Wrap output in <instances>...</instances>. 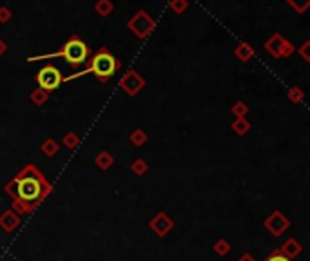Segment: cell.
<instances>
[{
  "label": "cell",
  "instance_id": "cell-1",
  "mask_svg": "<svg viewBox=\"0 0 310 261\" xmlns=\"http://www.w3.org/2000/svg\"><path fill=\"white\" fill-rule=\"evenodd\" d=\"M5 191L15 198L16 203H24L27 205L26 209H31L37 207L38 202L51 191V187L44 180V176L40 174L37 167L29 165L22 172H18L15 180L5 187Z\"/></svg>",
  "mask_w": 310,
  "mask_h": 261
},
{
  "label": "cell",
  "instance_id": "cell-2",
  "mask_svg": "<svg viewBox=\"0 0 310 261\" xmlns=\"http://www.w3.org/2000/svg\"><path fill=\"white\" fill-rule=\"evenodd\" d=\"M118 69H120V62L105 48L98 49L95 56L89 60V73H93L100 82L111 80Z\"/></svg>",
  "mask_w": 310,
  "mask_h": 261
},
{
  "label": "cell",
  "instance_id": "cell-3",
  "mask_svg": "<svg viewBox=\"0 0 310 261\" xmlns=\"http://www.w3.org/2000/svg\"><path fill=\"white\" fill-rule=\"evenodd\" d=\"M63 58L67 60L69 65H73V67H78L85 62V60L89 58V48H87V44L78 37H71L67 42L63 44L62 51H60Z\"/></svg>",
  "mask_w": 310,
  "mask_h": 261
},
{
  "label": "cell",
  "instance_id": "cell-4",
  "mask_svg": "<svg viewBox=\"0 0 310 261\" xmlns=\"http://www.w3.org/2000/svg\"><path fill=\"white\" fill-rule=\"evenodd\" d=\"M62 80H63L62 73H60L55 65H46V67H42V69L38 71V75H37L38 86L42 87L44 91L57 89V87H60Z\"/></svg>",
  "mask_w": 310,
  "mask_h": 261
},
{
  "label": "cell",
  "instance_id": "cell-5",
  "mask_svg": "<svg viewBox=\"0 0 310 261\" xmlns=\"http://www.w3.org/2000/svg\"><path fill=\"white\" fill-rule=\"evenodd\" d=\"M129 26L132 27V31L138 33L140 37H143V35H145V33H147L151 27H153V20H149L147 15H145V13L142 11V13H138L136 18H132V20L129 22Z\"/></svg>",
  "mask_w": 310,
  "mask_h": 261
},
{
  "label": "cell",
  "instance_id": "cell-6",
  "mask_svg": "<svg viewBox=\"0 0 310 261\" xmlns=\"http://www.w3.org/2000/svg\"><path fill=\"white\" fill-rule=\"evenodd\" d=\"M267 261H290V258L285 256L283 252L276 251V252H272V254L268 256V260H267Z\"/></svg>",
  "mask_w": 310,
  "mask_h": 261
},
{
  "label": "cell",
  "instance_id": "cell-7",
  "mask_svg": "<svg viewBox=\"0 0 310 261\" xmlns=\"http://www.w3.org/2000/svg\"><path fill=\"white\" fill-rule=\"evenodd\" d=\"M53 145H55V142H51V140H49V142H46V144H44V151H46V153H49V151H55V147H53Z\"/></svg>",
  "mask_w": 310,
  "mask_h": 261
}]
</instances>
